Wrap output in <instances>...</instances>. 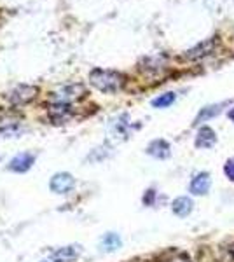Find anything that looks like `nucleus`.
<instances>
[{"label":"nucleus","instance_id":"1","mask_svg":"<svg viewBox=\"0 0 234 262\" xmlns=\"http://www.w3.org/2000/svg\"><path fill=\"white\" fill-rule=\"evenodd\" d=\"M89 82H91V86H95L98 91L112 95V93H117L124 88L126 75L117 70L95 69L89 74Z\"/></svg>","mask_w":234,"mask_h":262},{"label":"nucleus","instance_id":"2","mask_svg":"<svg viewBox=\"0 0 234 262\" xmlns=\"http://www.w3.org/2000/svg\"><path fill=\"white\" fill-rule=\"evenodd\" d=\"M19 121L21 114L14 111H0V138H16L25 133Z\"/></svg>","mask_w":234,"mask_h":262},{"label":"nucleus","instance_id":"3","mask_svg":"<svg viewBox=\"0 0 234 262\" xmlns=\"http://www.w3.org/2000/svg\"><path fill=\"white\" fill-rule=\"evenodd\" d=\"M37 93H39V90H37L35 86L19 84V86L12 88L11 91H7L6 95H4V98L12 105H25V103H28V101H32L33 98H35Z\"/></svg>","mask_w":234,"mask_h":262},{"label":"nucleus","instance_id":"4","mask_svg":"<svg viewBox=\"0 0 234 262\" xmlns=\"http://www.w3.org/2000/svg\"><path fill=\"white\" fill-rule=\"evenodd\" d=\"M229 105H232L231 100H224V101H220V103H211V105H206V107H203L201 111L198 112V116H196L193 126H203L205 122H208L210 119H214V117L220 116L224 108L229 107Z\"/></svg>","mask_w":234,"mask_h":262},{"label":"nucleus","instance_id":"5","mask_svg":"<svg viewBox=\"0 0 234 262\" xmlns=\"http://www.w3.org/2000/svg\"><path fill=\"white\" fill-rule=\"evenodd\" d=\"M75 187V179L67 171L54 173L49 182V189L54 194H69Z\"/></svg>","mask_w":234,"mask_h":262},{"label":"nucleus","instance_id":"6","mask_svg":"<svg viewBox=\"0 0 234 262\" xmlns=\"http://www.w3.org/2000/svg\"><path fill=\"white\" fill-rule=\"evenodd\" d=\"M215 46H217V37H210V39L199 42V44H196L194 48L187 49L184 53V58L185 60H201V58L208 56V54H211L215 51Z\"/></svg>","mask_w":234,"mask_h":262},{"label":"nucleus","instance_id":"7","mask_svg":"<svg viewBox=\"0 0 234 262\" xmlns=\"http://www.w3.org/2000/svg\"><path fill=\"white\" fill-rule=\"evenodd\" d=\"M211 189V175L208 171H199L189 182V192L193 196H205Z\"/></svg>","mask_w":234,"mask_h":262},{"label":"nucleus","instance_id":"8","mask_svg":"<svg viewBox=\"0 0 234 262\" xmlns=\"http://www.w3.org/2000/svg\"><path fill=\"white\" fill-rule=\"evenodd\" d=\"M80 247L79 245H69V247H61L58 250H54L48 259L40 262H72L80 255Z\"/></svg>","mask_w":234,"mask_h":262},{"label":"nucleus","instance_id":"9","mask_svg":"<svg viewBox=\"0 0 234 262\" xmlns=\"http://www.w3.org/2000/svg\"><path fill=\"white\" fill-rule=\"evenodd\" d=\"M53 95L59 103H67V101H72V100L84 98V96H86V88L80 86V84H72V86L61 88L58 93H53Z\"/></svg>","mask_w":234,"mask_h":262},{"label":"nucleus","instance_id":"10","mask_svg":"<svg viewBox=\"0 0 234 262\" xmlns=\"http://www.w3.org/2000/svg\"><path fill=\"white\" fill-rule=\"evenodd\" d=\"M33 163H35V154H32V152H21V154L14 156V158L11 159L7 168L14 173H25L32 168Z\"/></svg>","mask_w":234,"mask_h":262},{"label":"nucleus","instance_id":"11","mask_svg":"<svg viewBox=\"0 0 234 262\" xmlns=\"http://www.w3.org/2000/svg\"><path fill=\"white\" fill-rule=\"evenodd\" d=\"M194 143L198 149H211V147L217 143V133L210 128V126L203 124L201 128L198 129Z\"/></svg>","mask_w":234,"mask_h":262},{"label":"nucleus","instance_id":"12","mask_svg":"<svg viewBox=\"0 0 234 262\" xmlns=\"http://www.w3.org/2000/svg\"><path fill=\"white\" fill-rule=\"evenodd\" d=\"M145 152L156 159H168L169 156H172V147H169V143L163 140V138H157V140H152L148 143Z\"/></svg>","mask_w":234,"mask_h":262},{"label":"nucleus","instance_id":"13","mask_svg":"<svg viewBox=\"0 0 234 262\" xmlns=\"http://www.w3.org/2000/svg\"><path fill=\"white\" fill-rule=\"evenodd\" d=\"M72 114H74V111H72L69 103H59V101H56V103L49 107V117L54 124H61L67 119H70Z\"/></svg>","mask_w":234,"mask_h":262},{"label":"nucleus","instance_id":"14","mask_svg":"<svg viewBox=\"0 0 234 262\" xmlns=\"http://www.w3.org/2000/svg\"><path fill=\"white\" fill-rule=\"evenodd\" d=\"M193 208H194V203L189 196H180L177 200H173L172 203V212L177 217H187V215H190V212H193Z\"/></svg>","mask_w":234,"mask_h":262},{"label":"nucleus","instance_id":"15","mask_svg":"<svg viewBox=\"0 0 234 262\" xmlns=\"http://www.w3.org/2000/svg\"><path fill=\"white\" fill-rule=\"evenodd\" d=\"M121 245H122V242L116 232H107V234L100 239V247H101V250H105V252L117 250V248H121Z\"/></svg>","mask_w":234,"mask_h":262},{"label":"nucleus","instance_id":"16","mask_svg":"<svg viewBox=\"0 0 234 262\" xmlns=\"http://www.w3.org/2000/svg\"><path fill=\"white\" fill-rule=\"evenodd\" d=\"M166 67V63L163 58L156 56V58H145L142 63H140V70L143 74H151V72H161Z\"/></svg>","mask_w":234,"mask_h":262},{"label":"nucleus","instance_id":"17","mask_svg":"<svg viewBox=\"0 0 234 262\" xmlns=\"http://www.w3.org/2000/svg\"><path fill=\"white\" fill-rule=\"evenodd\" d=\"M175 100H177L175 93L168 91V93H164V95H159L157 98L152 100V107L154 108H168L169 105L175 103Z\"/></svg>","mask_w":234,"mask_h":262},{"label":"nucleus","instance_id":"18","mask_svg":"<svg viewBox=\"0 0 234 262\" xmlns=\"http://www.w3.org/2000/svg\"><path fill=\"white\" fill-rule=\"evenodd\" d=\"M224 175L234 184V158H229L224 164Z\"/></svg>","mask_w":234,"mask_h":262},{"label":"nucleus","instance_id":"19","mask_svg":"<svg viewBox=\"0 0 234 262\" xmlns=\"http://www.w3.org/2000/svg\"><path fill=\"white\" fill-rule=\"evenodd\" d=\"M166 262H193L190 260V257L187 255V253L184 252H180V253H177V255H173V257H169Z\"/></svg>","mask_w":234,"mask_h":262},{"label":"nucleus","instance_id":"20","mask_svg":"<svg viewBox=\"0 0 234 262\" xmlns=\"http://www.w3.org/2000/svg\"><path fill=\"white\" fill-rule=\"evenodd\" d=\"M154 198H156V191L154 189H148V191L143 194V203H145L147 206L154 205Z\"/></svg>","mask_w":234,"mask_h":262},{"label":"nucleus","instance_id":"21","mask_svg":"<svg viewBox=\"0 0 234 262\" xmlns=\"http://www.w3.org/2000/svg\"><path fill=\"white\" fill-rule=\"evenodd\" d=\"M227 117L234 122V105H231V108L227 111Z\"/></svg>","mask_w":234,"mask_h":262}]
</instances>
